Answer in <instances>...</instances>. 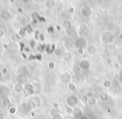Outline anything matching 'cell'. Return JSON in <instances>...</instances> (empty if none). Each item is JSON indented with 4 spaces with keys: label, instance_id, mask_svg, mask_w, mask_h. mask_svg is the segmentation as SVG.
<instances>
[{
    "label": "cell",
    "instance_id": "1",
    "mask_svg": "<svg viewBox=\"0 0 122 119\" xmlns=\"http://www.w3.org/2000/svg\"><path fill=\"white\" fill-rule=\"evenodd\" d=\"M115 35L113 32L110 30H105L101 33L100 35V41L104 44H111L115 41Z\"/></svg>",
    "mask_w": 122,
    "mask_h": 119
},
{
    "label": "cell",
    "instance_id": "4",
    "mask_svg": "<svg viewBox=\"0 0 122 119\" xmlns=\"http://www.w3.org/2000/svg\"><path fill=\"white\" fill-rule=\"evenodd\" d=\"M79 67L82 70H89L91 67V62L87 59H83L79 62Z\"/></svg>",
    "mask_w": 122,
    "mask_h": 119
},
{
    "label": "cell",
    "instance_id": "3",
    "mask_svg": "<svg viewBox=\"0 0 122 119\" xmlns=\"http://www.w3.org/2000/svg\"><path fill=\"white\" fill-rule=\"evenodd\" d=\"M75 44L79 48V49H84L85 48H87L88 44H87V40L84 36H80V38L76 39L75 41Z\"/></svg>",
    "mask_w": 122,
    "mask_h": 119
},
{
    "label": "cell",
    "instance_id": "14",
    "mask_svg": "<svg viewBox=\"0 0 122 119\" xmlns=\"http://www.w3.org/2000/svg\"><path fill=\"white\" fill-rule=\"evenodd\" d=\"M103 87H105V88H106V89L110 88V87H112V81L110 80H105V81H104V82H103Z\"/></svg>",
    "mask_w": 122,
    "mask_h": 119
},
{
    "label": "cell",
    "instance_id": "16",
    "mask_svg": "<svg viewBox=\"0 0 122 119\" xmlns=\"http://www.w3.org/2000/svg\"><path fill=\"white\" fill-rule=\"evenodd\" d=\"M51 119H64V117L62 115H61L60 113H54L53 114L52 116V118Z\"/></svg>",
    "mask_w": 122,
    "mask_h": 119
},
{
    "label": "cell",
    "instance_id": "7",
    "mask_svg": "<svg viewBox=\"0 0 122 119\" xmlns=\"http://www.w3.org/2000/svg\"><path fill=\"white\" fill-rule=\"evenodd\" d=\"M97 102H98L97 98H95V97H93V96H90V97H89L88 98H87V100H86L87 105H88L89 107H91L96 106L97 105Z\"/></svg>",
    "mask_w": 122,
    "mask_h": 119
},
{
    "label": "cell",
    "instance_id": "18",
    "mask_svg": "<svg viewBox=\"0 0 122 119\" xmlns=\"http://www.w3.org/2000/svg\"><path fill=\"white\" fill-rule=\"evenodd\" d=\"M16 111H17V109H16V107H14V106H12V107H9V112L10 114H15L16 113Z\"/></svg>",
    "mask_w": 122,
    "mask_h": 119
},
{
    "label": "cell",
    "instance_id": "25",
    "mask_svg": "<svg viewBox=\"0 0 122 119\" xmlns=\"http://www.w3.org/2000/svg\"><path fill=\"white\" fill-rule=\"evenodd\" d=\"M119 39H120V40L122 41V32L120 33V35H119Z\"/></svg>",
    "mask_w": 122,
    "mask_h": 119
},
{
    "label": "cell",
    "instance_id": "2",
    "mask_svg": "<svg viewBox=\"0 0 122 119\" xmlns=\"http://www.w3.org/2000/svg\"><path fill=\"white\" fill-rule=\"evenodd\" d=\"M65 102H66V105L68 107L74 108V107H77L79 105L80 101H79V97L75 94H70L65 98Z\"/></svg>",
    "mask_w": 122,
    "mask_h": 119
},
{
    "label": "cell",
    "instance_id": "26",
    "mask_svg": "<svg viewBox=\"0 0 122 119\" xmlns=\"http://www.w3.org/2000/svg\"><path fill=\"white\" fill-rule=\"evenodd\" d=\"M29 0H23V2H24V4H27V3L29 2Z\"/></svg>",
    "mask_w": 122,
    "mask_h": 119
},
{
    "label": "cell",
    "instance_id": "24",
    "mask_svg": "<svg viewBox=\"0 0 122 119\" xmlns=\"http://www.w3.org/2000/svg\"><path fill=\"white\" fill-rule=\"evenodd\" d=\"M116 119H122V113H120L117 115Z\"/></svg>",
    "mask_w": 122,
    "mask_h": 119
},
{
    "label": "cell",
    "instance_id": "10",
    "mask_svg": "<svg viewBox=\"0 0 122 119\" xmlns=\"http://www.w3.org/2000/svg\"><path fill=\"white\" fill-rule=\"evenodd\" d=\"M60 80H61V81L64 82V83L68 84L69 82H70V76L68 74V72H66V73H64V74H62V75H61Z\"/></svg>",
    "mask_w": 122,
    "mask_h": 119
},
{
    "label": "cell",
    "instance_id": "27",
    "mask_svg": "<svg viewBox=\"0 0 122 119\" xmlns=\"http://www.w3.org/2000/svg\"><path fill=\"white\" fill-rule=\"evenodd\" d=\"M3 72H4V73H5V72H7V70H6V69H4V70H3Z\"/></svg>",
    "mask_w": 122,
    "mask_h": 119
},
{
    "label": "cell",
    "instance_id": "21",
    "mask_svg": "<svg viewBox=\"0 0 122 119\" xmlns=\"http://www.w3.org/2000/svg\"><path fill=\"white\" fill-rule=\"evenodd\" d=\"M6 118V114L4 112H0V119H5Z\"/></svg>",
    "mask_w": 122,
    "mask_h": 119
},
{
    "label": "cell",
    "instance_id": "20",
    "mask_svg": "<svg viewBox=\"0 0 122 119\" xmlns=\"http://www.w3.org/2000/svg\"><path fill=\"white\" fill-rule=\"evenodd\" d=\"M119 81L122 83V68H120V72H119Z\"/></svg>",
    "mask_w": 122,
    "mask_h": 119
},
{
    "label": "cell",
    "instance_id": "11",
    "mask_svg": "<svg viewBox=\"0 0 122 119\" xmlns=\"http://www.w3.org/2000/svg\"><path fill=\"white\" fill-rule=\"evenodd\" d=\"M79 32L80 33V34H81L82 36H83L84 34H87V32H88V27H87V25H85V24H81V25L80 26V28H79Z\"/></svg>",
    "mask_w": 122,
    "mask_h": 119
},
{
    "label": "cell",
    "instance_id": "13",
    "mask_svg": "<svg viewBox=\"0 0 122 119\" xmlns=\"http://www.w3.org/2000/svg\"><path fill=\"white\" fill-rule=\"evenodd\" d=\"M65 113L67 114V115H72L73 116V112H74V108L73 107H68V106H66V107H65Z\"/></svg>",
    "mask_w": 122,
    "mask_h": 119
},
{
    "label": "cell",
    "instance_id": "15",
    "mask_svg": "<svg viewBox=\"0 0 122 119\" xmlns=\"http://www.w3.org/2000/svg\"><path fill=\"white\" fill-rule=\"evenodd\" d=\"M112 66H113V68L115 69V70H120V63H119L118 61H115L112 63Z\"/></svg>",
    "mask_w": 122,
    "mask_h": 119
},
{
    "label": "cell",
    "instance_id": "17",
    "mask_svg": "<svg viewBox=\"0 0 122 119\" xmlns=\"http://www.w3.org/2000/svg\"><path fill=\"white\" fill-rule=\"evenodd\" d=\"M10 103H11V102L9 98H4V100L2 101V104L4 107H8L9 105H10Z\"/></svg>",
    "mask_w": 122,
    "mask_h": 119
},
{
    "label": "cell",
    "instance_id": "6",
    "mask_svg": "<svg viewBox=\"0 0 122 119\" xmlns=\"http://www.w3.org/2000/svg\"><path fill=\"white\" fill-rule=\"evenodd\" d=\"M84 115V112L82 110V108L79 106L74 107V112H73V116L76 118H80L81 116Z\"/></svg>",
    "mask_w": 122,
    "mask_h": 119
},
{
    "label": "cell",
    "instance_id": "8",
    "mask_svg": "<svg viewBox=\"0 0 122 119\" xmlns=\"http://www.w3.org/2000/svg\"><path fill=\"white\" fill-rule=\"evenodd\" d=\"M86 50H87V52H88L89 54H91V55H93V54H96L97 46L95 45V44H89V45L87 46Z\"/></svg>",
    "mask_w": 122,
    "mask_h": 119
},
{
    "label": "cell",
    "instance_id": "22",
    "mask_svg": "<svg viewBox=\"0 0 122 119\" xmlns=\"http://www.w3.org/2000/svg\"><path fill=\"white\" fill-rule=\"evenodd\" d=\"M79 119H89V117H87L86 115H85V114H84V115H83V116H81V117H80Z\"/></svg>",
    "mask_w": 122,
    "mask_h": 119
},
{
    "label": "cell",
    "instance_id": "9",
    "mask_svg": "<svg viewBox=\"0 0 122 119\" xmlns=\"http://www.w3.org/2000/svg\"><path fill=\"white\" fill-rule=\"evenodd\" d=\"M99 100L102 102H108L110 100V96L107 92H101V93L99 95Z\"/></svg>",
    "mask_w": 122,
    "mask_h": 119
},
{
    "label": "cell",
    "instance_id": "23",
    "mask_svg": "<svg viewBox=\"0 0 122 119\" xmlns=\"http://www.w3.org/2000/svg\"><path fill=\"white\" fill-rule=\"evenodd\" d=\"M49 68H54V64L53 62H49Z\"/></svg>",
    "mask_w": 122,
    "mask_h": 119
},
{
    "label": "cell",
    "instance_id": "5",
    "mask_svg": "<svg viewBox=\"0 0 122 119\" xmlns=\"http://www.w3.org/2000/svg\"><path fill=\"white\" fill-rule=\"evenodd\" d=\"M81 14H82V15L85 18L90 17L92 14V9L90 7V6H85V7L82 8Z\"/></svg>",
    "mask_w": 122,
    "mask_h": 119
},
{
    "label": "cell",
    "instance_id": "12",
    "mask_svg": "<svg viewBox=\"0 0 122 119\" xmlns=\"http://www.w3.org/2000/svg\"><path fill=\"white\" fill-rule=\"evenodd\" d=\"M67 88H68V90L70 92H75L76 90L77 87L74 82H69L68 85H67Z\"/></svg>",
    "mask_w": 122,
    "mask_h": 119
},
{
    "label": "cell",
    "instance_id": "19",
    "mask_svg": "<svg viewBox=\"0 0 122 119\" xmlns=\"http://www.w3.org/2000/svg\"><path fill=\"white\" fill-rule=\"evenodd\" d=\"M52 107H54V109H58L59 107V103H58L57 102H54L52 103Z\"/></svg>",
    "mask_w": 122,
    "mask_h": 119
}]
</instances>
